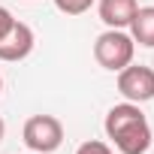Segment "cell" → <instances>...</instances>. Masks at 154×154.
<instances>
[{"label": "cell", "instance_id": "obj_13", "mask_svg": "<svg viewBox=\"0 0 154 154\" xmlns=\"http://www.w3.org/2000/svg\"><path fill=\"white\" fill-rule=\"evenodd\" d=\"M30 154H33V151H30Z\"/></svg>", "mask_w": 154, "mask_h": 154}, {"label": "cell", "instance_id": "obj_9", "mask_svg": "<svg viewBox=\"0 0 154 154\" xmlns=\"http://www.w3.org/2000/svg\"><path fill=\"white\" fill-rule=\"evenodd\" d=\"M75 154H115V151L106 142H100V139H88V142H82L75 148Z\"/></svg>", "mask_w": 154, "mask_h": 154}, {"label": "cell", "instance_id": "obj_7", "mask_svg": "<svg viewBox=\"0 0 154 154\" xmlns=\"http://www.w3.org/2000/svg\"><path fill=\"white\" fill-rule=\"evenodd\" d=\"M127 27H130L133 42H139L145 48H154V6H139Z\"/></svg>", "mask_w": 154, "mask_h": 154}, {"label": "cell", "instance_id": "obj_10", "mask_svg": "<svg viewBox=\"0 0 154 154\" xmlns=\"http://www.w3.org/2000/svg\"><path fill=\"white\" fill-rule=\"evenodd\" d=\"M12 24H15V15H12L6 6H0V39H3V36L12 30Z\"/></svg>", "mask_w": 154, "mask_h": 154}, {"label": "cell", "instance_id": "obj_3", "mask_svg": "<svg viewBox=\"0 0 154 154\" xmlns=\"http://www.w3.org/2000/svg\"><path fill=\"white\" fill-rule=\"evenodd\" d=\"M21 139L33 154H51L63 142V124L54 115H30L21 127Z\"/></svg>", "mask_w": 154, "mask_h": 154}, {"label": "cell", "instance_id": "obj_4", "mask_svg": "<svg viewBox=\"0 0 154 154\" xmlns=\"http://www.w3.org/2000/svg\"><path fill=\"white\" fill-rule=\"evenodd\" d=\"M118 94L127 103H148L154 100V69L142 63H127L118 69Z\"/></svg>", "mask_w": 154, "mask_h": 154}, {"label": "cell", "instance_id": "obj_8", "mask_svg": "<svg viewBox=\"0 0 154 154\" xmlns=\"http://www.w3.org/2000/svg\"><path fill=\"white\" fill-rule=\"evenodd\" d=\"M54 6L63 12V15H82L94 6V0H54Z\"/></svg>", "mask_w": 154, "mask_h": 154}, {"label": "cell", "instance_id": "obj_2", "mask_svg": "<svg viewBox=\"0 0 154 154\" xmlns=\"http://www.w3.org/2000/svg\"><path fill=\"white\" fill-rule=\"evenodd\" d=\"M133 54H136V42H133V36H130L127 30L109 27V30H103V33L97 36V42H94V60H97L103 69H109V72H118V69H124L127 63H133Z\"/></svg>", "mask_w": 154, "mask_h": 154}, {"label": "cell", "instance_id": "obj_1", "mask_svg": "<svg viewBox=\"0 0 154 154\" xmlns=\"http://www.w3.org/2000/svg\"><path fill=\"white\" fill-rule=\"evenodd\" d=\"M106 139H112V145L121 154H145L151 148V124L145 118V112L139 109V103H118L106 112L103 121Z\"/></svg>", "mask_w": 154, "mask_h": 154}, {"label": "cell", "instance_id": "obj_11", "mask_svg": "<svg viewBox=\"0 0 154 154\" xmlns=\"http://www.w3.org/2000/svg\"><path fill=\"white\" fill-rule=\"evenodd\" d=\"M3 136H6V124H3V118H0V142H3Z\"/></svg>", "mask_w": 154, "mask_h": 154}, {"label": "cell", "instance_id": "obj_12", "mask_svg": "<svg viewBox=\"0 0 154 154\" xmlns=\"http://www.w3.org/2000/svg\"><path fill=\"white\" fill-rule=\"evenodd\" d=\"M0 91H3V75H0Z\"/></svg>", "mask_w": 154, "mask_h": 154}, {"label": "cell", "instance_id": "obj_6", "mask_svg": "<svg viewBox=\"0 0 154 154\" xmlns=\"http://www.w3.org/2000/svg\"><path fill=\"white\" fill-rule=\"evenodd\" d=\"M139 9L136 0H100L97 3V12H100V21L106 27H115V30H124L133 18V12Z\"/></svg>", "mask_w": 154, "mask_h": 154}, {"label": "cell", "instance_id": "obj_5", "mask_svg": "<svg viewBox=\"0 0 154 154\" xmlns=\"http://www.w3.org/2000/svg\"><path fill=\"white\" fill-rule=\"evenodd\" d=\"M33 45H36L33 27L15 18L12 30H9L3 39H0V60H6V63H18V60H24V57L33 51Z\"/></svg>", "mask_w": 154, "mask_h": 154}]
</instances>
